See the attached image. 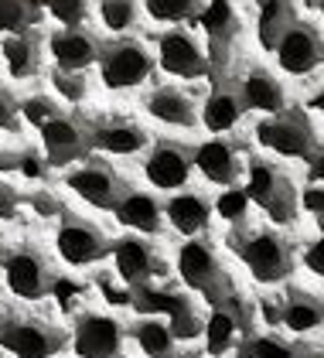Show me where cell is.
Returning <instances> with one entry per match:
<instances>
[{
	"label": "cell",
	"mask_w": 324,
	"mask_h": 358,
	"mask_svg": "<svg viewBox=\"0 0 324 358\" xmlns=\"http://www.w3.org/2000/svg\"><path fill=\"white\" fill-rule=\"evenodd\" d=\"M246 194L249 201H256L276 225H287V222L297 219V201L300 194L294 188V181L276 171L273 164H267L263 157H253L246 164Z\"/></svg>",
	"instance_id": "1"
},
{
	"label": "cell",
	"mask_w": 324,
	"mask_h": 358,
	"mask_svg": "<svg viewBox=\"0 0 324 358\" xmlns=\"http://www.w3.org/2000/svg\"><path fill=\"white\" fill-rule=\"evenodd\" d=\"M236 252L256 283H283L294 273V249L273 229H260L236 239Z\"/></svg>",
	"instance_id": "2"
},
{
	"label": "cell",
	"mask_w": 324,
	"mask_h": 358,
	"mask_svg": "<svg viewBox=\"0 0 324 358\" xmlns=\"http://www.w3.org/2000/svg\"><path fill=\"white\" fill-rule=\"evenodd\" d=\"M178 273L188 283L191 290H198L205 301H225L232 290H229V276L218 263L216 249L209 246L205 239H188L185 246L178 249Z\"/></svg>",
	"instance_id": "3"
},
{
	"label": "cell",
	"mask_w": 324,
	"mask_h": 358,
	"mask_svg": "<svg viewBox=\"0 0 324 358\" xmlns=\"http://www.w3.org/2000/svg\"><path fill=\"white\" fill-rule=\"evenodd\" d=\"M150 69H154V58L134 38L109 41L99 55V76H103V85H109V89H134L150 76Z\"/></svg>",
	"instance_id": "4"
},
{
	"label": "cell",
	"mask_w": 324,
	"mask_h": 358,
	"mask_svg": "<svg viewBox=\"0 0 324 358\" xmlns=\"http://www.w3.org/2000/svg\"><path fill=\"white\" fill-rule=\"evenodd\" d=\"M256 140L280 154V157H311L314 147V130L307 123V116L300 110H283L280 116H270L256 127Z\"/></svg>",
	"instance_id": "5"
},
{
	"label": "cell",
	"mask_w": 324,
	"mask_h": 358,
	"mask_svg": "<svg viewBox=\"0 0 324 358\" xmlns=\"http://www.w3.org/2000/svg\"><path fill=\"white\" fill-rule=\"evenodd\" d=\"M62 331L38 317H7L0 324V345L14 358H52L62 352Z\"/></svg>",
	"instance_id": "6"
},
{
	"label": "cell",
	"mask_w": 324,
	"mask_h": 358,
	"mask_svg": "<svg viewBox=\"0 0 324 358\" xmlns=\"http://www.w3.org/2000/svg\"><path fill=\"white\" fill-rule=\"evenodd\" d=\"M55 252L69 266H92V263H99L103 256L113 252V243L96 225H89L82 219H69L55 232Z\"/></svg>",
	"instance_id": "7"
},
{
	"label": "cell",
	"mask_w": 324,
	"mask_h": 358,
	"mask_svg": "<svg viewBox=\"0 0 324 358\" xmlns=\"http://www.w3.org/2000/svg\"><path fill=\"white\" fill-rule=\"evenodd\" d=\"M3 276H7V287L14 297L34 303L48 297V287H52V273H48V263L38 249H14L7 259H3Z\"/></svg>",
	"instance_id": "8"
},
{
	"label": "cell",
	"mask_w": 324,
	"mask_h": 358,
	"mask_svg": "<svg viewBox=\"0 0 324 358\" xmlns=\"http://www.w3.org/2000/svg\"><path fill=\"white\" fill-rule=\"evenodd\" d=\"M195 171V150L185 143H174V140H161L150 147L147 161H143V174L154 188L161 192H178L185 188Z\"/></svg>",
	"instance_id": "9"
},
{
	"label": "cell",
	"mask_w": 324,
	"mask_h": 358,
	"mask_svg": "<svg viewBox=\"0 0 324 358\" xmlns=\"http://www.w3.org/2000/svg\"><path fill=\"white\" fill-rule=\"evenodd\" d=\"M205 341H209L205 348L212 352V358L232 352L239 341H249V310L236 294L212 303V317L205 324Z\"/></svg>",
	"instance_id": "10"
},
{
	"label": "cell",
	"mask_w": 324,
	"mask_h": 358,
	"mask_svg": "<svg viewBox=\"0 0 324 358\" xmlns=\"http://www.w3.org/2000/svg\"><path fill=\"white\" fill-rule=\"evenodd\" d=\"M324 62V41L318 28H311L307 21H294L287 34L276 45V65L287 76H307Z\"/></svg>",
	"instance_id": "11"
},
{
	"label": "cell",
	"mask_w": 324,
	"mask_h": 358,
	"mask_svg": "<svg viewBox=\"0 0 324 358\" xmlns=\"http://www.w3.org/2000/svg\"><path fill=\"white\" fill-rule=\"evenodd\" d=\"M195 167L202 171L205 181H212L218 188H232L243 174V150L232 140L216 137L202 147H195Z\"/></svg>",
	"instance_id": "12"
},
{
	"label": "cell",
	"mask_w": 324,
	"mask_h": 358,
	"mask_svg": "<svg viewBox=\"0 0 324 358\" xmlns=\"http://www.w3.org/2000/svg\"><path fill=\"white\" fill-rule=\"evenodd\" d=\"M113 263H116V273L123 276L127 283H147L150 276H157L164 270L157 249L150 246L143 236H123L113 243Z\"/></svg>",
	"instance_id": "13"
},
{
	"label": "cell",
	"mask_w": 324,
	"mask_h": 358,
	"mask_svg": "<svg viewBox=\"0 0 324 358\" xmlns=\"http://www.w3.org/2000/svg\"><path fill=\"white\" fill-rule=\"evenodd\" d=\"M157 58H161V69L174 79H198L209 69V58L195 45L188 31H167L157 41Z\"/></svg>",
	"instance_id": "14"
},
{
	"label": "cell",
	"mask_w": 324,
	"mask_h": 358,
	"mask_svg": "<svg viewBox=\"0 0 324 358\" xmlns=\"http://www.w3.org/2000/svg\"><path fill=\"white\" fill-rule=\"evenodd\" d=\"M202 28L209 34V62L225 65V58L239 38V17H236L232 3L229 0H209L202 7Z\"/></svg>",
	"instance_id": "15"
},
{
	"label": "cell",
	"mask_w": 324,
	"mask_h": 358,
	"mask_svg": "<svg viewBox=\"0 0 324 358\" xmlns=\"http://www.w3.org/2000/svg\"><path fill=\"white\" fill-rule=\"evenodd\" d=\"M69 188L79 194L82 201L96 205V208H116V201L123 198V185L116 181V174L106 171L99 164H85V167H76L69 174Z\"/></svg>",
	"instance_id": "16"
},
{
	"label": "cell",
	"mask_w": 324,
	"mask_h": 358,
	"mask_svg": "<svg viewBox=\"0 0 324 358\" xmlns=\"http://www.w3.org/2000/svg\"><path fill=\"white\" fill-rule=\"evenodd\" d=\"M123 345V331L106 314H85L76 328V348L82 358H113Z\"/></svg>",
	"instance_id": "17"
},
{
	"label": "cell",
	"mask_w": 324,
	"mask_h": 358,
	"mask_svg": "<svg viewBox=\"0 0 324 358\" xmlns=\"http://www.w3.org/2000/svg\"><path fill=\"white\" fill-rule=\"evenodd\" d=\"M48 45H52L55 65L62 72H82V69H89L92 62H99V55H103V48L96 45V38L79 28L55 31L52 38H48Z\"/></svg>",
	"instance_id": "18"
},
{
	"label": "cell",
	"mask_w": 324,
	"mask_h": 358,
	"mask_svg": "<svg viewBox=\"0 0 324 358\" xmlns=\"http://www.w3.org/2000/svg\"><path fill=\"white\" fill-rule=\"evenodd\" d=\"M38 134H41V143H45V150H48V157H52L55 164L76 161V157H82V150L92 143V140H85L79 123H72L69 116H58V113H55L48 123L38 127Z\"/></svg>",
	"instance_id": "19"
},
{
	"label": "cell",
	"mask_w": 324,
	"mask_h": 358,
	"mask_svg": "<svg viewBox=\"0 0 324 358\" xmlns=\"http://www.w3.org/2000/svg\"><path fill=\"white\" fill-rule=\"evenodd\" d=\"M246 110H249V106H246L239 83H222L209 92V99H205V106H202V123H205L212 134H225V130H232V127L243 120Z\"/></svg>",
	"instance_id": "20"
},
{
	"label": "cell",
	"mask_w": 324,
	"mask_h": 358,
	"mask_svg": "<svg viewBox=\"0 0 324 358\" xmlns=\"http://www.w3.org/2000/svg\"><path fill=\"white\" fill-rule=\"evenodd\" d=\"M143 110L150 113L157 123H167V127H181V130H195L198 127V113H195V103L181 89L174 85H157L147 99H143Z\"/></svg>",
	"instance_id": "21"
},
{
	"label": "cell",
	"mask_w": 324,
	"mask_h": 358,
	"mask_svg": "<svg viewBox=\"0 0 324 358\" xmlns=\"http://www.w3.org/2000/svg\"><path fill=\"white\" fill-rule=\"evenodd\" d=\"M164 215L167 222L181 232V236H198V232H205L209 229V222H212V205H209V198L198 192H178L167 205H164Z\"/></svg>",
	"instance_id": "22"
},
{
	"label": "cell",
	"mask_w": 324,
	"mask_h": 358,
	"mask_svg": "<svg viewBox=\"0 0 324 358\" xmlns=\"http://www.w3.org/2000/svg\"><path fill=\"white\" fill-rule=\"evenodd\" d=\"M116 219L123 222L127 229H134V232H147V236H154V232H161V222H164V205H157V198L147 192H123V198L116 201Z\"/></svg>",
	"instance_id": "23"
},
{
	"label": "cell",
	"mask_w": 324,
	"mask_h": 358,
	"mask_svg": "<svg viewBox=\"0 0 324 358\" xmlns=\"http://www.w3.org/2000/svg\"><path fill=\"white\" fill-rule=\"evenodd\" d=\"M239 89H243V99L249 110H260V113H267V116H280V113L287 110L283 85L267 69H249L243 76V83H239Z\"/></svg>",
	"instance_id": "24"
},
{
	"label": "cell",
	"mask_w": 324,
	"mask_h": 358,
	"mask_svg": "<svg viewBox=\"0 0 324 358\" xmlns=\"http://www.w3.org/2000/svg\"><path fill=\"white\" fill-rule=\"evenodd\" d=\"M280 321L297 334H307V331L321 328L324 324V297L311 294V290H300L294 287L287 297H283V307H280Z\"/></svg>",
	"instance_id": "25"
},
{
	"label": "cell",
	"mask_w": 324,
	"mask_h": 358,
	"mask_svg": "<svg viewBox=\"0 0 324 358\" xmlns=\"http://www.w3.org/2000/svg\"><path fill=\"white\" fill-rule=\"evenodd\" d=\"M294 3L290 0H260V17H256V34L267 52H276L280 38L294 24Z\"/></svg>",
	"instance_id": "26"
},
{
	"label": "cell",
	"mask_w": 324,
	"mask_h": 358,
	"mask_svg": "<svg viewBox=\"0 0 324 358\" xmlns=\"http://www.w3.org/2000/svg\"><path fill=\"white\" fill-rule=\"evenodd\" d=\"M134 341L147 358H178V338H174V331H171L167 321H157V317L136 321Z\"/></svg>",
	"instance_id": "27"
},
{
	"label": "cell",
	"mask_w": 324,
	"mask_h": 358,
	"mask_svg": "<svg viewBox=\"0 0 324 358\" xmlns=\"http://www.w3.org/2000/svg\"><path fill=\"white\" fill-rule=\"evenodd\" d=\"M92 143L103 147L106 154H140L150 143V137L136 123H106L92 134Z\"/></svg>",
	"instance_id": "28"
},
{
	"label": "cell",
	"mask_w": 324,
	"mask_h": 358,
	"mask_svg": "<svg viewBox=\"0 0 324 358\" xmlns=\"http://www.w3.org/2000/svg\"><path fill=\"white\" fill-rule=\"evenodd\" d=\"M0 55H3V65L14 79H31L38 72V41L31 34H10L3 45H0Z\"/></svg>",
	"instance_id": "29"
},
{
	"label": "cell",
	"mask_w": 324,
	"mask_h": 358,
	"mask_svg": "<svg viewBox=\"0 0 324 358\" xmlns=\"http://www.w3.org/2000/svg\"><path fill=\"white\" fill-rule=\"evenodd\" d=\"M249 358H307L311 352L304 345H294L287 338H276V334H263V338H249Z\"/></svg>",
	"instance_id": "30"
},
{
	"label": "cell",
	"mask_w": 324,
	"mask_h": 358,
	"mask_svg": "<svg viewBox=\"0 0 324 358\" xmlns=\"http://www.w3.org/2000/svg\"><path fill=\"white\" fill-rule=\"evenodd\" d=\"M147 14L154 21H164V24H178L185 17H195L202 10V0H143Z\"/></svg>",
	"instance_id": "31"
},
{
	"label": "cell",
	"mask_w": 324,
	"mask_h": 358,
	"mask_svg": "<svg viewBox=\"0 0 324 358\" xmlns=\"http://www.w3.org/2000/svg\"><path fill=\"white\" fill-rule=\"evenodd\" d=\"M99 17H103L106 31L123 34V31L134 28L136 21V0H99Z\"/></svg>",
	"instance_id": "32"
},
{
	"label": "cell",
	"mask_w": 324,
	"mask_h": 358,
	"mask_svg": "<svg viewBox=\"0 0 324 358\" xmlns=\"http://www.w3.org/2000/svg\"><path fill=\"white\" fill-rule=\"evenodd\" d=\"M167 317H171L167 324H171V331H174V338H178V341H191V338H198V334H202V321H198V314L191 310V303L185 301V297H181V303H178Z\"/></svg>",
	"instance_id": "33"
},
{
	"label": "cell",
	"mask_w": 324,
	"mask_h": 358,
	"mask_svg": "<svg viewBox=\"0 0 324 358\" xmlns=\"http://www.w3.org/2000/svg\"><path fill=\"white\" fill-rule=\"evenodd\" d=\"M31 21L27 0H0V34H21Z\"/></svg>",
	"instance_id": "34"
},
{
	"label": "cell",
	"mask_w": 324,
	"mask_h": 358,
	"mask_svg": "<svg viewBox=\"0 0 324 358\" xmlns=\"http://www.w3.org/2000/svg\"><path fill=\"white\" fill-rule=\"evenodd\" d=\"M246 208H249V194H246V188H225V192L216 198L218 219H225V222H243Z\"/></svg>",
	"instance_id": "35"
},
{
	"label": "cell",
	"mask_w": 324,
	"mask_h": 358,
	"mask_svg": "<svg viewBox=\"0 0 324 358\" xmlns=\"http://www.w3.org/2000/svg\"><path fill=\"white\" fill-rule=\"evenodd\" d=\"M55 21H62L65 28H79L89 14V0H45Z\"/></svg>",
	"instance_id": "36"
},
{
	"label": "cell",
	"mask_w": 324,
	"mask_h": 358,
	"mask_svg": "<svg viewBox=\"0 0 324 358\" xmlns=\"http://www.w3.org/2000/svg\"><path fill=\"white\" fill-rule=\"evenodd\" d=\"M52 83L62 99H72V103L85 99V79H82V72H62V69H58L52 76Z\"/></svg>",
	"instance_id": "37"
},
{
	"label": "cell",
	"mask_w": 324,
	"mask_h": 358,
	"mask_svg": "<svg viewBox=\"0 0 324 358\" xmlns=\"http://www.w3.org/2000/svg\"><path fill=\"white\" fill-rule=\"evenodd\" d=\"M300 208H304V212H307V215L324 229V185L311 181V185L300 192Z\"/></svg>",
	"instance_id": "38"
},
{
	"label": "cell",
	"mask_w": 324,
	"mask_h": 358,
	"mask_svg": "<svg viewBox=\"0 0 324 358\" xmlns=\"http://www.w3.org/2000/svg\"><path fill=\"white\" fill-rule=\"evenodd\" d=\"M21 113H24V120L31 123V127H41V123H48V120L55 116V106L45 99V96H34V99H24Z\"/></svg>",
	"instance_id": "39"
},
{
	"label": "cell",
	"mask_w": 324,
	"mask_h": 358,
	"mask_svg": "<svg viewBox=\"0 0 324 358\" xmlns=\"http://www.w3.org/2000/svg\"><path fill=\"white\" fill-rule=\"evenodd\" d=\"M304 263H307V270H311L314 276H324V232H321V239H314V243L307 246Z\"/></svg>",
	"instance_id": "40"
},
{
	"label": "cell",
	"mask_w": 324,
	"mask_h": 358,
	"mask_svg": "<svg viewBox=\"0 0 324 358\" xmlns=\"http://www.w3.org/2000/svg\"><path fill=\"white\" fill-rule=\"evenodd\" d=\"M311 181L324 185V147H318V150L311 154Z\"/></svg>",
	"instance_id": "41"
},
{
	"label": "cell",
	"mask_w": 324,
	"mask_h": 358,
	"mask_svg": "<svg viewBox=\"0 0 324 358\" xmlns=\"http://www.w3.org/2000/svg\"><path fill=\"white\" fill-rule=\"evenodd\" d=\"M10 120H14V106H10V99L0 92V127L7 130V127H10Z\"/></svg>",
	"instance_id": "42"
},
{
	"label": "cell",
	"mask_w": 324,
	"mask_h": 358,
	"mask_svg": "<svg viewBox=\"0 0 324 358\" xmlns=\"http://www.w3.org/2000/svg\"><path fill=\"white\" fill-rule=\"evenodd\" d=\"M178 358H205V355H198V352H185V355H178Z\"/></svg>",
	"instance_id": "43"
},
{
	"label": "cell",
	"mask_w": 324,
	"mask_h": 358,
	"mask_svg": "<svg viewBox=\"0 0 324 358\" xmlns=\"http://www.w3.org/2000/svg\"><path fill=\"white\" fill-rule=\"evenodd\" d=\"M311 3H314V7L321 10V17H324V0H311Z\"/></svg>",
	"instance_id": "44"
},
{
	"label": "cell",
	"mask_w": 324,
	"mask_h": 358,
	"mask_svg": "<svg viewBox=\"0 0 324 358\" xmlns=\"http://www.w3.org/2000/svg\"><path fill=\"white\" fill-rule=\"evenodd\" d=\"M307 358H324V352H321V355H318V352H311V355H307Z\"/></svg>",
	"instance_id": "45"
},
{
	"label": "cell",
	"mask_w": 324,
	"mask_h": 358,
	"mask_svg": "<svg viewBox=\"0 0 324 358\" xmlns=\"http://www.w3.org/2000/svg\"><path fill=\"white\" fill-rule=\"evenodd\" d=\"M0 259H3V239H0Z\"/></svg>",
	"instance_id": "46"
},
{
	"label": "cell",
	"mask_w": 324,
	"mask_h": 358,
	"mask_svg": "<svg viewBox=\"0 0 324 358\" xmlns=\"http://www.w3.org/2000/svg\"><path fill=\"white\" fill-rule=\"evenodd\" d=\"M113 358H116V355H113Z\"/></svg>",
	"instance_id": "47"
}]
</instances>
